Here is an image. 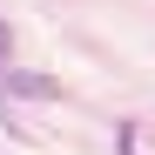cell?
<instances>
[{"mask_svg":"<svg viewBox=\"0 0 155 155\" xmlns=\"http://www.w3.org/2000/svg\"><path fill=\"white\" fill-rule=\"evenodd\" d=\"M7 88H14V94H27V101H34V94H41V101L54 94V81H47V74H14Z\"/></svg>","mask_w":155,"mask_h":155,"instance_id":"6da1fadb","label":"cell"},{"mask_svg":"<svg viewBox=\"0 0 155 155\" xmlns=\"http://www.w3.org/2000/svg\"><path fill=\"white\" fill-rule=\"evenodd\" d=\"M7 47H14V41H7V20H0V61H7Z\"/></svg>","mask_w":155,"mask_h":155,"instance_id":"7a4b0ae2","label":"cell"}]
</instances>
